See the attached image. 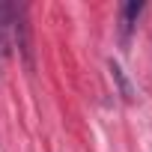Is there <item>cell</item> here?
<instances>
[{
  "label": "cell",
  "mask_w": 152,
  "mask_h": 152,
  "mask_svg": "<svg viewBox=\"0 0 152 152\" xmlns=\"http://www.w3.org/2000/svg\"><path fill=\"white\" fill-rule=\"evenodd\" d=\"M110 75H113V81H116V87H119V96L125 99V102H131L134 99V90H131V84H128V78H125V72L110 60Z\"/></svg>",
  "instance_id": "obj_3"
},
{
  "label": "cell",
  "mask_w": 152,
  "mask_h": 152,
  "mask_svg": "<svg viewBox=\"0 0 152 152\" xmlns=\"http://www.w3.org/2000/svg\"><path fill=\"white\" fill-rule=\"evenodd\" d=\"M12 18H15V6L0 0V75L12 57Z\"/></svg>",
  "instance_id": "obj_1"
},
{
  "label": "cell",
  "mask_w": 152,
  "mask_h": 152,
  "mask_svg": "<svg viewBox=\"0 0 152 152\" xmlns=\"http://www.w3.org/2000/svg\"><path fill=\"white\" fill-rule=\"evenodd\" d=\"M140 12H143V3H137V0H131V3L122 6V33L125 36L131 33V27H134V21H137Z\"/></svg>",
  "instance_id": "obj_4"
},
{
  "label": "cell",
  "mask_w": 152,
  "mask_h": 152,
  "mask_svg": "<svg viewBox=\"0 0 152 152\" xmlns=\"http://www.w3.org/2000/svg\"><path fill=\"white\" fill-rule=\"evenodd\" d=\"M12 33H15V39H18V51H21L27 69H33V42H30V24H27V9H24V6H15Z\"/></svg>",
  "instance_id": "obj_2"
}]
</instances>
